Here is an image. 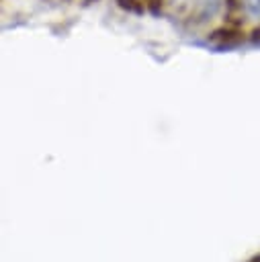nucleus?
Segmentation results:
<instances>
[{
    "label": "nucleus",
    "mask_w": 260,
    "mask_h": 262,
    "mask_svg": "<svg viewBox=\"0 0 260 262\" xmlns=\"http://www.w3.org/2000/svg\"><path fill=\"white\" fill-rule=\"evenodd\" d=\"M246 10L252 16H260V0H246Z\"/></svg>",
    "instance_id": "f257e3e1"
}]
</instances>
